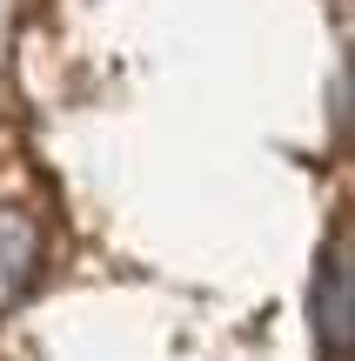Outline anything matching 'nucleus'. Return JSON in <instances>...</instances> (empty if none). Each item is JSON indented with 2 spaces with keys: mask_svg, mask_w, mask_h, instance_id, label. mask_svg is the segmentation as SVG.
Returning a JSON list of instances; mask_svg holds the SVG:
<instances>
[{
  "mask_svg": "<svg viewBox=\"0 0 355 361\" xmlns=\"http://www.w3.org/2000/svg\"><path fill=\"white\" fill-rule=\"evenodd\" d=\"M342 274H349L342 247H329V255H322V288H315V314H322V348H329V361H342V348H349V295H342Z\"/></svg>",
  "mask_w": 355,
  "mask_h": 361,
  "instance_id": "2",
  "label": "nucleus"
},
{
  "mask_svg": "<svg viewBox=\"0 0 355 361\" xmlns=\"http://www.w3.org/2000/svg\"><path fill=\"white\" fill-rule=\"evenodd\" d=\"M47 274V228L20 201H0V314H13Z\"/></svg>",
  "mask_w": 355,
  "mask_h": 361,
  "instance_id": "1",
  "label": "nucleus"
}]
</instances>
